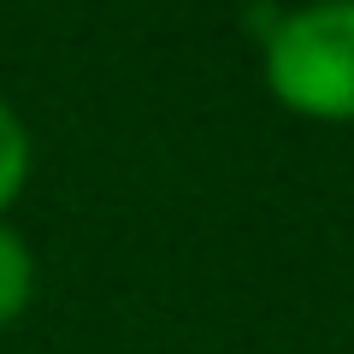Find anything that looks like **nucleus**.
Masks as SVG:
<instances>
[{"mask_svg":"<svg viewBox=\"0 0 354 354\" xmlns=\"http://www.w3.org/2000/svg\"><path fill=\"white\" fill-rule=\"evenodd\" d=\"M266 95L313 124H354V0L278 6L260 36Z\"/></svg>","mask_w":354,"mask_h":354,"instance_id":"nucleus-1","label":"nucleus"},{"mask_svg":"<svg viewBox=\"0 0 354 354\" xmlns=\"http://www.w3.org/2000/svg\"><path fill=\"white\" fill-rule=\"evenodd\" d=\"M30 301H36V248L12 218H0V325L24 319Z\"/></svg>","mask_w":354,"mask_h":354,"instance_id":"nucleus-2","label":"nucleus"},{"mask_svg":"<svg viewBox=\"0 0 354 354\" xmlns=\"http://www.w3.org/2000/svg\"><path fill=\"white\" fill-rule=\"evenodd\" d=\"M30 165H36V148H30V124L18 118V106L0 95V218L12 213V201L24 195Z\"/></svg>","mask_w":354,"mask_h":354,"instance_id":"nucleus-3","label":"nucleus"}]
</instances>
